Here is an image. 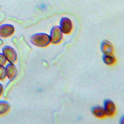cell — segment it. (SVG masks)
Masks as SVG:
<instances>
[{
  "label": "cell",
  "instance_id": "6da1fadb",
  "mask_svg": "<svg viewBox=\"0 0 124 124\" xmlns=\"http://www.w3.org/2000/svg\"><path fill=\"white\" fill-rule=\"evenodd\" d=\"M31 42L37 46L44 47L47 46L50 43V36H48L46 33H36L31 37Z\"/></svg>",
  "mask_w": 124,
  "mask_h": 124
},
{
  "label": "cell",
  "instance_id": "7a4b0ae2",
  "mask_svg": "<svg viewBox=\"0 0 124 124\" xmlns=\"http://www.w3.org/2000/svg\"><path fill=\"white\" fill-rule=\"evenodd\" d=\"M15 31V28L13 25L9 24H0V38L5 39L11 37Z\"/></svg>",
  "mask_w": 124,
  "mask_h": 124
},
{
  "label": "cell",
  "instance_id": "3957f363",
  "mask_svg": "<svg viewBox=\"0 0 124 124\" xmlns=\"http://www.w3.org/2000/svg\"><path fill=\"white\" fill-rule=\"evenodd\" d=\"M62 35H63V33H62L60 26H53L51 30V33H50L51 43H53V44L60 43L62 39Z\"/></svg>",
  "mask_w": 124,
  "mask_h": 124
},
{
  "label": "cell",
  "instance_id": "277c9868",
  "mask_svg": "<svg viewBox=\"0 0 124 124\" xmlns=\"http://www.w3.org/2000/svg\"><path fill=\"white\" fill-rule=\"evenodd\" d=\"M60 28L61 30L62 33L64 34H69L71 33L72 29H73V24H72V21L69 19L68 18H63L60 19Z\"/></svg>",
  "mask_w": 124,
  "mask_h": 124
},
{
  "label": "cell",
  "instance_id": "5b68a950",
  "mask_svg": "<svg viewBox=\"0 0 124 124\" xmlns=\"http://www.w3.org/2000/svg\"><path fill=\"white\" fill-rule=\"evenodd\" d=\"M3 54L5 56L6 60L10 63H14L17 60V53L12 47L5 46L3 48Z\"/></svg>",
  "mask_w": 124,
  "mask_h": 124
},
{
  "label": "cell",
  "instance_id": "8992f818",
  "mask_svg": "<svg viewBox=\"0 0 124 124\" xmlns=\"http://www.w3.org/2000/svg\"><path fill=\"white\" fill-rule=\"evenodd\" d=\"M104 111L107 116H113L115 113V105L112 101L106 100L104 101Z\"/></svg>",
  "mask_w": 124,
  "mask_h": 124
},
{
  "label": "cell",
  "instance_id": "52a82bcc",
  "mask_svg": "<svg viewBox=\"0 0 124 124\" xmlns=\"http://www.w3.org/2000/svg\"><path fill=\"white\" fill-rule=\"evenodd\" d=\"M101 51L106 55H111L114 52V47L109 41L104 40L101 43Z\"/></svg>",
  "mask_w": 124,
  "mask_h": 124
},
{
  "label": "cell",
  "instance_id": "ba28073f",
  "mask_svg": "<svg viewBox=\"0 0 124 124\" xmlns=\"http://www.w3.org/2000/svg\"><path fill=\"white\" fill-rule=\"evenodd\" d=\"M5 71H6V76L10 80H13L17 76V68L13 63H10L9 65H7V67H5Z\"/></svg>",
  "mask_w": 124,
  "mask_h": 124
},
{
  "label": "cell",
  "instance_id": "9c48e42d",
  "mask_svg": "<svg viewBox=\"0 0 124 124\" xmlns=\"http://www.w3.org/2000/svg\"><path fill=\"white\" fill-rule=\"evenodd\" d=\"M92 112L94 115H95L96 117L98 118H104L106 117V113H105L104 108H101V107H94L92 108Z\"/></svg>",
  "mask_w": 124,
  "mask_h": 124
},
{
  "label": "cell",
  "instance_id": "30bf717a",
  "mask_svg": "<svg viewBox=\"0 0 124 124\" xmlns=\"http://www.w3.org/2000/svg\"><path fill=\"white\" fill-rule=\"evenodd\" d=\"M10 110V104L5 101H0V115H5Z\"/></svg>",
  "mask_w": 124,
  "mask_h": 124
},
{
  "label": "cell",
  "instance_id": "8fae6325",
  "mask_svg": "<svg viewBox=\"0 0 124 124\" xmlns=\"http://www.w3.org/2000/svg\"><path fill=\"white\" fill-rule=\"evenodd\" d=\"M103 61H104L105 64L107 65H113L115 64V59L114 56H111V55H106V54H104V56H103Z\"/></svg>",
  "mask_w": 124,
  "mask_h": 124
},
{
  "label": "cell",
  "instance_id": "7c38bea8",
  "mask_svg": "<svg viewBox=\"0 0 124 124\" xmlns=\"http://www.w3.org/2000/svg\"><path fill=\"white\" fill-rule=\"evenodd\" d=\"M6 77V71L4 66H0V80H5Z\"/></svg>",
  "mask_w": 124,
  "mask_h": 124
},
{
  "label": "cell",
  "instance_id": "4fadbf2b",
  "mask_svg": "<svg viewBox=\"0 0 124 124\" xmlns=\"http://www.w3.org/2000/svg\"><path fill=\"white\" fill-rule=\"evenodd\" d=\"M6 61H7V60H6V58H5V56L4 55L3 53H0V66L5 65Z\"/></svg>",
  "mask_w": 124,
  "mask_h": 124
},
{
  "label": "cell",
  "instance_id": "5bb4252c",
  "mask_svg": "<svg viewBox=\"0 0 124 124\" xmlns=\"http://www.w3.org/2000/svg\"><path fill=\"white\" fill-rule=\"evenodd\" d=\"M3 91H4V88H3V85L0 84V97L2 96L3 94Z\"/></svg>",
  "mask_w": 124,
  "mask_h": 124
}]
</instances>
